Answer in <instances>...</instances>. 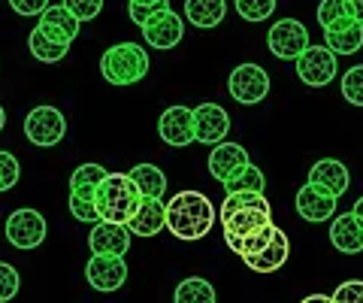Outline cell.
I'll return each instance as SVG.
<instances>
[{"label":"cell","instance_id":"cell-22","mask_svg":"<svg viewBox=\"0 0 363 303\" xmlns=\"http://www.w3.org/2000/svg\"><path fill=\"white\" fill-rule=\"evenodd\" d=\"M330 243L339 252L345 255H357L363 252V224L354 219V212H342L336 216L330 224Z\"/></svg>","mask_w":363,"mask_h":303},{"label":"cell","instance_id":"cell-30","mask_svg":"<svg viewBox=\"0 0 363 303\" xmlns=\"http://www.w3.org/2000/svg\"><path fill=\"white\" fill-rule=\"evenodd\" d=\"M342 97L351 106H363V64L351 67L342 76Z\"/></svg>","mask_w":363,"mask_h":303},{"label":"cell","instance_id":"cell-13","mask_svg":"<svg viewBox=\"0 0 363 303\" xmlns=\"http://www.w3.org/2000/svg\"><path fill=\"white\" fill-rule=\"evenodd\" d=\"M157 133L167 145L173 149H185L194 143V109L188 106H169L164 109L161 121H157Z\"/></svg>","mask_w":363,"mask_h":303},{"label":"cell","instance_id":"cell-33","mask_svg":"<svg viewBox=\"0 0 363 303\" xmlns=\"http://www.w3.org/2000/svg\"><path fill=\"white\" fill-rule=\"evenodd\" d=\"M18 285H21V279H18V270H16L13 264L0 261V303L13 300V297L18 294Z\"/></svg>","mask_w":363,"mask_h":303},{"label":"cell","instance_id":"cell-3","mask_svg":"<svg viewBox=\"0 0 363 303\" xmlns=\"http://www.w3.org/2000/svg\"><path fill=\"white\" fill-rule=\"evenodd\" d=\"M140 200L143 194L136 192L133 179L128 173H106V179L94 192V206L100 221H112V224H128L136 206H140Z\"/></svg>","mask_w":363,"mask_h":303},{"label":"cell","instance_id":"cell-20","mask_svg":"<svg viewBox=\"0 0 363 303\" xmlns=\"http://www.w3.org/2000/svg\"><path fill=\"white\" fill-rule=\"evenodd\" d=\"M248 164V152L240 143H218L209 152V173L218 179V182H227L230 176H236Z\"/></svg>","mask_w":363,"mask_h":303},{"label":"cell","instance_id":"cell-34","mask_svg":"<svg viewBox=\"0 0 363 303\" xmlns=\"http://www.w3.org/2000/svg\"><path fill=\"white\" fill-rule=\"evenodd\" d=\"M70 212H73V219L85 221V224H97L100 221L94 200H88V197H73L70 194Z\"/></svg>","mask_w":363,"mask_h":303},{"label":"cell","instance_id":"cell-27","mask_svg":"<svg viewBox=\"0 0 363 303\" xmlns=\"http://www.w3.org/2000/svg\"><path fill=\"white\" fill-rule=\"evenodd\" d=\"M264 188H267V176L260 173L252 161H248L236 176H230L224 182V192L227 194H236V192H257V194H264Z\"/></svg>","mask_w":363,"mask_h":303},{"label":"cell","instance_id":"cell-32","mask_svg":"<svg viewBox=\"0 0 363 303\" xmlns=\"http://www.w3.org/2000/svg\"><path fill=\"white\" fill-rule=\"evenodd\" d=\"M18 176H21V167L16 161V155L0 149V192H9L18 182Z\"/></svg>","mask_w":363,"mask_h":303},{"label":"cell","instance_id":"cell-18","mask_svg":"<svg viewBox=\"0 0 363 303\" xmlns=\"http://www.w3.org/2000/svg\"><path fill=\"white\" fill-rule=\"evenodd\" d=\"M88 246L94 255H121L130 249V231L128 224H112V221H97L88 237Z\"/></svg>","mask_w":363,"mask_h":303},{"label":"cell","instance_id":"cell-9","mask_svg":"<svg viewBox=\"0 0 363 303\" xmlns=\"http://www.w3.org/2000/svg\"><path fill=\"white\" fill-rule=\"evenodd\" d=\"M85 279L94 291L109 294V291H118L128 282V264L121 255H94L85 267Z\"/></svg>","mask_w":363,"mask_h":303},{"label":"cell","instance_id":"cell-4","mask_svg":"<svg viewBox=\"0 0 363 303\" xmlns=\"http://www.w3.org/2000/svg\"><path fill=\"white\" fill-rule=\"evenodd\" d=\"M100 73L109 85H133L149 73V55L136 43H118V46H109L104 52Z\"/></svg>","mask_w":363,"mask_h":303},{"label":"cell","instance_id":"cell-39","mask_svg":"<svg viewBox=\"0 0 363 303\" xmlns=\"http://www.w3.org/2000/svg\"><path fill=\"white\" fill-rule=\"evenodd\" d=\"M345 13L363 25V0H345Z\"/></svg>","mask_w":363,"mask_h":303},{"label":"cell","instance_id":"cell-40","mask_svg":"<svg viewBox=\"0 0 363 303\" xmlns=\"http://www.w3.org/2000/svg\"><path fill=\"white\" fill-rule=\"evenodd\" d=\"M303 303H333V297H327V294H309V297H303Z\"/></svg>","mask_w":363,"mask_h":303},{"label":"cell","instance_id":"cell-1","mask_svg":"<svg viewBox=\"0 0 363 303\" xmlns=\"http://www.w3.org/2000/svg\"><path fill=\"white\" fill-rule=\"evenodd\" d=\"M218 216H221V228H224V243L240 258L260 252L269 243L272 233H276L272 206H269V200L257 192L227 194Z\"/></svg>","mask_w":363,"mask_h":303},{"label":"cell","instance_id":"cell-24","mask_svg":"<svg viewBox=\"0 0 363 303\" xmlns=\"http://www.w3.org/2000/svg\"><path fill=\"white\" fill-rule=\"evenodd\" d=\"M128 176L133 179L136 192L143 197H164L167 194V176L157 170L155 164H136Z\"/></svg>","mask_w":363,"mask_h":303},{"label":"cell","instance_id":"cell-12","mask_svg":"<svg viewBox=\"0 0 363 303\" xmlns=\"http://www.w3.org/2000/svg\"><path fill=\"white\" fill-rule=\"evenodd\" d=\"M182 33H185V28H182V16L173 13V9H161V13L152 16L143 25L145 43H149L152 49H161V52L176 49L182 43Z\"/></svg>","mask_w":363,"mask_h":303},{"label":"cell","instance_id":"cell-37","mask_svg":"<svg viewBox=\"0 0 363 303\" xmlns=\"http://www.w3.org/2000/svg\"><path fill=\"white\" fill-rule=\"evenodd\" d=\"M161 9H169V4H130L128 6V13H130V18H133V25H145L152 16H157Z\"/></svg>","mask_w":363,"mask_h":303},{"label":"cell","instance_id":"cell-25","mask_svg":"<svg viewBox=\"0 0 363 303\" xmlns=\"http://www.w3.org/2000/svg\"><path fill=\"white\" fill-rule=\"evenodd\" d=\"M106 179V170L100 164H82V167H76L73 176H70V194L73 197H88V200H94V192H97V185Z\"/></svg>","mask_w":363,"mask_h":303},{"label":"cell","instance_id":"cell-36","mask_svg":"<svg viewBox=\"0 0 363 303\" xmlns=\"http://www.w3.org/2000/svg\"><path fill=\"white\" fill-rule=\"evenodd\" d=\"M333 303H363V282L360 279H348L333 291Z\"/></svg>","mask_w":363,"mask_h":303},{"label":"cell","instance_id":"cell-23","mask_svg":"<svg viewBox=\"0 0 363 303\" xmlns=\"http://www.w3.org/2000/svg\"><path fill=\"white\" fill-rule=\"evenodd\" d=\"M227 16V0H185V18L194 28H218Z\"/></svg>","mask_w":363,"mask_h":303},{"label":"cell","instance_id":"cell-8","mask_svg":"<svg viewBox=\"0 0 363 303\" xmlns=\"http://www.w3.org/2000/svg\"><path fill=\"white\" fill-rule=\"evenodd\" d=\"M297 76L309 88H324L336 79V55L327 46H309L297 58Z\"/></svg>","mask_w":363,"mask_h":303},{"label":"cell","instance_id":"cell-16","mask_svg":"<svg viewBox=\"0 0 363 303\" xmlns=\"http://www.w3.org/2000/svg\"><path fill=\"white\" fill-rule=\"evenodd\" d=\"M348 182H351L348 167H345L342 161H336V158L318 161L312 170H309V185H315L318 192L330 194V197H336V200L348 192Z\"/></svg>","mask_w":363,"mask_h":303},{"label":"cell","instance_id":"cell-7","mask_svg":"<svg viewBox=\"0 0 363 303\" xmlns=\"http://www.w3.org/2000/svg\"><path fill=\"white\" fill-rule=\"evenodd\" d=\"M227 88H230V97L236 104L255 106L269 94V76L257 64H240L227 79Z\"/></svg>","mask_w":363,"mask_h":303},{"label":"cell","instance_id":"cell-2","mask_svg":"<svg viewBox=\"0 0 363 303\" xmlns=\"http://www.w3.org/2000/svg\"><path fill=\"white\" fill-rule=\"evenodd\" d=\"M215 224V209L206 194L200 192H179L173 200H167V231L176 240L194 243L203 240Z\"/></svg>","mask_w":363,"mask_h":303},{"label":"cell","instance_id":"cell-21","mask_svg":"<svg viewBox=\"0 0 363 303\" xmlns=\"http://www.w3.org/2000/svg\"><path fill=\"white\" fill-rule=\"evenodd\" d=\"M297 212L306 221H327L336 216V197L318 192L315 185L306 182L297 192Z\"/></svg>","mask_w":363,"mask_h":303},{"label":"cell","instance_id":"cell-6","mask_svg":"<svg viewBox=\"0 0 363 303\" xmlns=\"http://www.w3.org/2000/svg\"><path fill=\"white\" fill-rule=\"evenodd\" d=\"M67 133V119L61 109L55 106H37L28 112L25 119V137L33 143V145H43V149H49V145H58Z\"/></svg>","mask_w":363,"mask_h":303},{"label":"cell","instance_id":"cell-41","mask_svg":"<svg viewBox=\"0 0 363 303\" xmlns=\"http://www.w3.org/2000/svg\"><path fill=\"white\" fill-rule=\"evenodd\" d=\"M351 212H354V219H357V221L363 224V197L357 200V204H354V209H351Z\"/></svg>","mask_w":363,"mask_h":303},{"label":"cell","instance_id":"cell-17","mask_svg":"<svg viewBox=\"0 0 363 303\" xmlns=\"http://www.w3.org/2000/svg\"><path fill=\"white\" fill-rule=\"evenodd\" d=\"M324 40L333 55H354L363 46V25L357 18L342 16V18H336L330 28H324Z\"/></svg>","mask_w":363,"mask_h":303},{"label":"cell","instance_id":"cell-38","mask_svg":"<svg viewBox=\"0 0 363 303\" xmlns=\"http://www.w3.org/2000/svg\"><path fill=\"white\" fill-rule=\"evenodd\" d=\"M9 6H13L18 16H40L43 9L49 6V0H9Z\"/></svg>","mask_w":363,"mask_h":303},{"label":"cell","instance_id":"cell-26","mask_svg":"<svg viewBox=\"0 0 363 303\" xmlns=\"http://www.w3.org/2000/svg\"><path fill=\"white\" fill-rule=\"evenodd\" d=\"M173 303H215V288H212V282H206V279H200V276L182 279L176 285Z\"/></svg>","mask_w":363,"mask_h":303},{"label":"cell","instance_id":"cell-15","mask_svg":"<svg viewBox=\"0 0 363 303\" xmlns=\"http://www.w3.org/2000/svg\"><path fill=\"white\" fill-rule=\"evenodd\" d=\"M37 31L43 33L45 40L61 43V46H70V43L79 37V21L67 13L64 6H45L40 13Z\"/></svg>","mask_w":363,"mask_h":303},{"label":"cell","instance_id":"cell-35","mask_svg":"<svg viewBox=\"0 0 363 303\" xmlns=\"http://www.w3.org/2000/svg\"><path fill=\"white\" fill-rule=\"evenodd\" d=\"M348 16L345 13V0H321V6H318V25L321 28H330L336 18Z\"/></svg>","mask_w":363,"mask_h":303},{"label":"cell","instance_id":"cell-19","mask_svg":"<svg viewBox=\"0 0 363 303\" xmlns=\"http://www.w3.org/2000/svg\"><path fill=\"white\" fill-rule=\"evenodd\" d=\"M288 255H291V243L285 237V231L276 228V233L269 237V243L264 246V249L255 252V255H248V258H242V261L252 267L255 273H276L279 267H285Z\"/></svg>","mask_w":363,"mask_h":303},{"label":"cell","instance_id":"cell-31","mask_svg":"<svg viewBox=\"0 0 363 303\" xmlns=\"http://www.w3.org/2000/svg\"><path fill=\"white\" fill-rule=\"evenodd\" d=\"M61 6L79 21V25H82V21H91V18L100 16V9H104V0H61Z\"/></svg>","mask_w":363,"mask_h":303},{"label":"cell","instance_id":"cell-28","mask_svg":"<svg viewBox=\"0 0 363 303\" xmlns=\"http://www.w3.org/2000/svg\"><path fill=\"white\" fill-rule=\"evenodd\" d=\"M28 49H30V55L37 61H43V64H58L67 52H70V46H61V43H52V40H45L43 33L33 28L30 31V37H28Z\"/></svg>","mask_w":363,"mask_h":303},{"label":"cell","instance_id":"cell-29","mask_svg":"<svg viewBox=\"0 0 363 303\" xmlns=\"http://www.w3.org/2000/svg\"><path fill=\"white\" fill-rule=\"evenodd\" d=\"M279 0H233L236 13H240L245 21H267L272 13H276Z\"/></svg>","mask_w":363,"mask_h":303},{"label":"cell","instance_id":"cell-5","mask_svg":"<svg viewBox=\"0 0 363 303\" xmlns=\"http://www.w3.org/2000/svg\"><path fill=\"white\" fill-rule=\"evenodd\" d=\"M267 46L279 61H297L300 55L309 49V31L297 18H281L269 28Z\"/></svg>","mask_w":363,"mask_h":303},{"label":"cell","instance_id":"cell-11","mask_svg":"<svg viewBox=\"0 0 363 303\" xmlns=\"http://www.w3.org/2000/svg\"><path fill=\"white\" fill-rule=\"evenodd\" d=\"M230 131V116L218 104H200L194 109V143L218 145Z\"/></svg>","mask_w":363,"mask_h":303},{"label":"cell","instance_id":"cell-14","mask_svg":"<svg viewBox=\"0 0 363 303\" xmlns=\"http://www.w3.org/2000/svg\"><path fill=\"white\" fill-rule=\"evenodd\" d=\"M167 228V204L164 197H143L133 219L128 221V231L133 237H157Z\"/></svg>","mask_w":363,"mask_h":303},{"label":"cell","instance_id":"cell-42","mask_svg":"<svg viewBox=\"0 0 363 303\" xmlns=\"http://www.w3.org/2000/svg\"><path fill=\"white\" fill-rule=\"evenodd\" d=\"M4 125H6V112H4V106H0V131H4Z\"/></svg>","mask_w":363,"mask_h":303},{"label":"cell","instance_id":"cell-10","mask_svg":"<svg viewBox=\"0 0 363 303\" xmlns=\"http://www.w3.org/2000/svg\"><path fill=\"white\" fill-rule=\"evenodd\" d=\"M6 240L13 243V249H37L45 240V219L37 209H16L6 219Z\"/></svg>","mask_w":363,"mask_h":303}]
</instances>
